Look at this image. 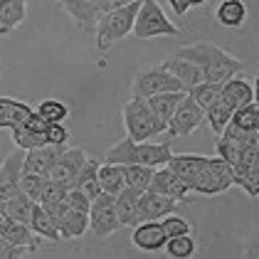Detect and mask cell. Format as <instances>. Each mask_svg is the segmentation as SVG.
Wrapping results in <instances>:
<instances>
[{"label":"cell","instance_id":"obj_1","mask_svg":"<svg viewBox=\"0 0 259 259\" xmlns=\"http://www.w3.org/2000/svg\"><path fill=\"white\" fill-rule=\"evenodd\" d=\"M176 57L195 62L200 69H202V77L205 81H215L222 84L230 77L239 74L244 69V62H239L237 57L227 55L225 50H220L218 45H210V42H198V45H185L180 47L178 52H173Z\"/></svg>","mask_w":259,"mask_h":259},{"label":"cell","instance_id":"obj_2","mask_svg":"<svg viewBox=\"0 0 259 259\" xmlns=\"http://www.w3.org/2000/svg\"><path fill=\"white\" fill-rule=\"evenodd\" d=\"M170 141H173L170 136L163 141H134L126 136L123 141H119L116 146H111L104 153V163H121V165L139 163V165L160 168L173 156L170 153Z\"/></svg>","mask_w":259,"mask_h":259},{"label":"cell","instance_id":"obj_3","mask_svg":"<svg viewBox=\"0 0 259 259\" xmlns=\"http://www.w3.org/2000/svg\"><path fill=\"white\" fill-rule=\"evenodd\" d=\"M121 116H123V126H126L128 139L134 141H151L158 134H165V128H168L165 121H160L151 111L148 101L141 99V97H134L131 101H126L123 109H121Z\"/></svg>","mask_w":259,"mask_h":259},{"label":"cell","instance_id":"obj_4","mask_svg":"<svg viewBox=\"0 0 259 259\" xmlns=\"http://www.w3.org/2000/svg\"><path fill=\"white\" fill-rule=\"evenodd\" d=\"M139 8L141 0H134L128 5H121V8L104 13L97 20V47H99V52H106L114 42L123 40L134 30V20L139 15Z\"/></svg>","mask_w":259,"mask_h":259},{"label":"cell","instance_id":"obj_5","mask_svg":"<svg viewBox=\"0 0 259 259\" xmlns=\"http://www.w3.org/2000/svg\"><path fill=\"white\" fill-rule=\"evenodd\" d=\"M136 40H153V37H178V27L168 20V15L163 13L156 0H141L139 15L134 20Z\"/></svg>","mask_w":259,"mask_h":259},{"label":"cell","instance_id":"obj_6","mask_svg":"<svg viewBox=\"0 0 259 259\" xmlns=\"http://www.w3.org/2000/svg\"><path fill=\"white\" fill-rule=\"evenodd\" d=\"M232 183V165L222 158H207V163L200 168L198 178L193 180L190 190L193 193H200V195H218V193H225Z\"/></svg>","mask_w":259,"mask_h":259},{"label":"cell","instance_id":"obj_7","mask_svg":"<svg viewBox=\"0 0 259 259\" xmlns=\"http://www.w3.org/2000/svg\"><path fill=\"white\" fill-rule=\"evenodd\" d=\"M131 92H134V97L148 99V97L160 94V92H185V89H183V84L163 64H156V67H148V69H143V72H139L134 77Z\"/></svg>","mask_w":259,"mask_h":259},{"label":"cell","instance_id":"obj_8","mask_svg":"<svg viewBox=\"0 0 259 259\" xmlns=\"http://www.w3.org/2000/svg\"><path fill=\"white\" fill-rule=\"evenodd\" d=\"M89 227L97 237H109L114 232H119L121 220L116 212V195L111 193H104L101 190L97 198L92 200V207H89Z\"/></svg>","mask_w":259,"mask_h":259},{"label":"cell","instance_id":"obj_9","mask_svg":"<svg viewBox=\"0 0 259 259\" xmlns=\"http://www.w3.org/2000/svg\"><path fill=\"white\" fill-rule=\"evenodd\" d=\"M205 123V109L198 106L195 101L190 99L188 94L180 99V104L176 106V111L168 119V136H190L193 131H198L200 126Z\"/></svg>","mask_w":259,"mask_h":259},{"label":"cell","instance_id":"obj_10","mask_svg":"<svg viewBox=\"0 0 259 259\" xmlns=\"http://www.w3.org/2000/svg\"><path fill=\"white\" fill-rule=\"evenodd\" d=\"M60 5L74 18L81 30H92L101 15L111 10L109 0H60Z\"/></svg>","mask_w":259,"mask_h":259},{"label":"cell","instance_id":"obj_11","mask_svg":"<svg viewBox=\"0 0 259 259\" xmlns=\"http://www.w3.org/2000/svg\"><path fill=\"white\" fill-rule=\"evenodd\" d=\"M67 143L55 146V143H45L37 148L25 151V160H22V173H40V176H50V170L55 168V163L60 160L64 153Z\"/></svg>","mask_w":259,"mask_h":259},{"label":"cell","instance_id":"obj_12","mask_svg":"<svg viewBox=\"0 0 259 259\" xmlns=\"http://www.w3.org/2000/svg\"><path fill=\"white\" fill-rule=\"evenodd\" d=\"M146 190H156V193L176 200V202H190V200H193V198H188V195H190V188H188L168 165H160V168L153 170V178H151Z\"/></svg>","mask_w":259,"mask_h":259},{"label":"cell","instance_id":"obj_13","mask_svg":"<svg viewBox=\"0 0 259 259\" xmlns=\"http://www.w3.org/2000/svg\"><path fill=\"white\" fill-rule=\"evenodd\" d=\"M22 160L25 151L15 146V151H10L3 165H0V198L8 200L20 190V176H22Z\"/></svg>","mask_w":259,"mask_h":259},{"label":"cell","instance_id":"obj_14","mask_svg":"<svg viewBox=\"0 0 259 259\" xmlns=\"http://www.w3.org/2000/svg\"><path fill=\"white\" fill-rule=\"evenodd\" d=\"M168 235L160 227V220H141L139 225H134V235H131V244L139 247L143 252H158L165 247Z\"/></svg>","mask_w":259,"mask_h":259},{"label":"cell","instance_id":"obj_15","mask_svg":"<svg viewBox=\"0 0 259 259\" xmlns=\"http://www.w3.org/2000/svg\"><path fill=\"white\" fill-rule=\"evenodd\" d=\"M178 212V205L176 200L165 198L156 190H143L139 200V222L141 220H160L165 215H173Z\"/></svg>","mask_w":259,"mask_h":259},{"label":"cell","instance_id":"obj_16","mask_svg":"<svg viewBox=\"0 0 259 259\" xmlns=\"http://www.w3.org/2000/svg\"><path fill=\"white\" fill-rule=\"evenodd\" d=\"M220 99L225 101L232 111L239 109V106H247V104L257 101L254 99V87H252L247 79L237 77V74L220 84Z\"/></svg>","mask_w":259,"mask_h":259},{"label":"cell","instance_id":"obj_17","mask_svg":"<svg viewBox=\"0 0 259 259\" xmlns=\"http://www.w3.org/2000/svg\"><path fill=\"white\" fill-rule=\"evenodd\" d=\"M87 163V153L81 148H64V153L60 160L55 163V168L50 170V178L60 180L62 185H72V180L77 178V173L81 170V165Z\"/></svg>","mask_w":259,"mask_h":259},{"label":"cell","instance_id":"obj_18","mask_svg":"<svg viewBox=\"0 0 259 259\" xmlns=\"http://www.w3.org/2000/svg\"><path fill=\"white\" fill-rule=\"evenodd\" d=\"M176 79L183 84V89L185 92H190L195 84H200V81H205V77H202V69H200L195 62H190V60H183V57H176V55H170L168 60H163L160 62Z\"/></svg>","mask_w":259,"mask_h":259},{"label":"cell","instance_id":"obj_19","mask_svg":"<svg viewBox=\"0 0 259 259\" xmlns=\"http://www.w3.org/2000/svg\"><path fill=\"white\" fill-rule=\"evenodd\" d=\"M0 237H5L8 242L18 244V247L27 249V252H35V249H37V235L32 232L30 225H25V222H20V220H13V218L3 220Z\"/></svg>","mask_w":259,"mask_h":259},{"label":"cell","instance_id":"obj_20","mask_svg":"<svg viewBox=\"0 0 259 259\" xmlns=\"http://www.w3.org/2000/svg\"><path fill=\"white\" fill-rule=\"evenodd\" d=\"M32 111L35 109L25 101L13 99V97H0V128H10V131L18 128L27 121Z\"/></svg>","mask_w":259,"mask_h":259},{"label":"cell","instance_id":"obj_21","mask_svg":"<svg viewBox=\"0 0 259 259\" xmlns=\"http://www.w3.org/2000/svg\"><path fill=\"white\" fill-rule=\"evenodd\" d=\"M207 163V156H195V153H180V156H170L168 158V168L178 176L188 188L193 185V180L198 178V173H200V168Z\"/></svg>","mask_w":259,"mask_h":259},{"label":"cell","instance_id":"obj_22","mask_svg":"<svg viewBox=\"0 0 259 259\" xmlns=\"http://www.w3.org/2000/svg\"><path fill=\"white\" fill-rule=\"evenodd\" d=\"M27 18V0H0V35L13 32Z\"/></svg>","mask_w":259,"mask_h":259},{"label":"cell","instance_id":"obj_23","mask_svg":"<svg viewBox=\"0 0 259 259\" xmlns=\"http://www.w3.org/2000/svg\"><path fill=\"white\" fill-rule=\"evenodd\" d=\"M69 188H77V190H81L87 198H97L101 193L99 188V160L94 158H87V163L81 165V170L77 173V178L72 180V185Z\"/></svg>","mask_w":259,"mask_h":259},{"label":"cell","instance_id":"obj_24","mask_svg":"<svg viewBox=\"0 0 259 259\" xmlns=\"http://www.w3.org/2000/svg\"><path fill=\"white\" fill-rule=\"evenodd\" d=\"M215 18L222 27H242L247 20V5L242 0H220Z\"/></svg>","mask_w":259,"mask_h":259},{"label":"cell","instance_id":"obj_25","mask_svg":"<svg viewBox=\"0 0 259 259\" xmlns=\"http://www.w3.org/2000/svg\"><path fill=\"white\" fill-rule=\"evenodd\" d=\"M139 200L141 193L131 190V188H123L119 195H116V212H119L121 225H139Z\"/></svg>","mask_w":259,"mask_h":259},{"label":"cell","instance_id":"obj_26","mask_svg":"<svg viewBox=\"0 0 259 259\" xmlns=\"http://www.w3.org/2000/svg\"><path fill=\"white\" fill-rule=\"evenodd\" d=\"M232 183H237L239 188L249 195V198H257L259 193V163H235L232 165Z\"/></svg>","mask_w":259,"mask_h":259},{"label":"cell","instance_id":"obj_27","mask_svg":"<svg viewBox=\"0 0 259 259\" xmlns=\"http://www.w3.org/2000/svg\"><path fill=\"white\" fill-rule=\"evenodd\" d=\"M99 188L104 193H111V195H119L126 188L121 163H99Z\"/></svg>","mask_w":259,"mask_h":259},{"label":"cell","instance_id":"obj_28","mask_svg":"<svg viewBox=\"0 0 259 259\" xmlns=\"http://www.w3.org/2000/svg\"><path fill=\"white\" fill-rule=\"evenodd\" d=\"M183 97H185V92H160V94L148 97L146 101H148L151 111H153L160 121H165V126H168V119H170V114L176 111V106L180 104Z\"/></svg>","mask_w":259,"mask_h":259},{"label":"cell","instance_id":"obj_29","mask_svg":"<svg viewBox=\"0 0 259 259\" xmlns=\"http://www.w3.org/2000/svg\"><path fill=\"white\" fill-rule=\"evenodd\" d=\"M30 227H32V232H35L37 237H47V239H52V242H60V239H62L57 222L50 218V212L42 207L40 202H37V205H35V210H32Z\"/></svg>","mask_w":259,"mask_h":259},{"label":"cell","instance_id":"obj_30","mask_svg":"<svg viewBox=\"0 0 259 259\" xmlns=\"http://www.w3.org/2000/svg\"><path fill=\"white\" fill-rule=\"evenodd\" d=\"M35 200L30 195H25L22 190H18L13 198L5 200V218H13V220H20L25 225H30L32 220V210H35Z\"/></svg>","mask_w":259,"mask_h":259},{"label":"cell","instance_id":"obj_31","mask_svg":"<svg viewBox=\"0 0 259 259\" xmlns=\"http://www.w3.org/2000/svg\"><path fill=\"white\" fill-rule=\"evenodd\" d=\"M89 227V212H81V210H72L67 205V215L60 225V235L62 239H77L87 232Z\"/></svg>","mask_w":259,"mask_h":259},{"label":"cell","instance_id":"obj_32","mask_svg":"<svg viewBox=\"0 0 259 259\" xmlns=\"http://www.w3.org/2000/svg\"><path fill=\"white\" fill-rule=\"evenodd\" d=\"M153 170L151 165H139V163H128L123 165V178H126V188L136 190V193H143L148 188V183L153 178Z\"/></svg>","mask_w":259,"mask_h":259},{"label":"cell","instance_id":"obj_33","mask_svg":"<svg viewBox=\"0 0 259 259\" xmlns=\"http://www.w3.org/2000/svg\"><path fill=\"white\" fill-rule=\"evenodd\" d=\"M230 116H232V109L225 104L222 99L212 101L207 109H205V123L212 128V134H222V128L230 123Z\"/></svg>","mask_w":259,"mask_h":259},{"label":"cell","instance_id":"obj_34","mask_svg":"<svg viewBox=\"0 0 259 259\" xmlns=\"http://www.w3.org/2000/svg\"><path fill=\"white\" fill-rule=\"evenodd\" d=\"M230 123L237 126V128H242V131H259V106H257V101L235 109L232 116H230Z\"/></svg>","mask_w":259,"mask_h":259},{"label":"cell","instance_id":"obj_35","mask_svg":"<svg viewBox=\"0 0 259 259\" xmlns=\"http://www.w3.org/2000/svg\"><path fill=\"white\" fill-rule=\"evenodd\" d=\"M47 123H64V119L69 116V106L62 99H42L40 106L35 109Z\"/></svg>","mask_w":259,"mask_h":259},{"label":"cell","instance_id":"obj_36","mask_svg":"<svg viewBox=\"0 0 259 259\" xmlns=\"http://www.w3.org/2000/svg\"><path fill=\"white\" fill-rule=\"evenodd\" d=\"M195 249H198V244H195V239L190 237V232H188V235L168 237V242H165V252H168L170 257H178V259L193 257Z\"/></svg>","mask_w":259,"mask_h":259},{"label":"cell","instance_id":"obj_37","mask_svg":"<svg viewBox=\"0 0 259 259\" xmlns=\"http://www.w3.org/2000/svg\"><path fill=\"white\" fill-rule=\"evenodd\" d=\"M188 97L195 101L198 106L207 109L212 101L220 99V84H215V81H200V84H195V87L188 92Z\"/></svg>","mask_w":259,"mask_h":259},{"label":"cell","instance_id":"obj_38","mask_svg":"<svg viewBox=\"0 0 259 259\" xmlns=\"http://www.w3.org/2000/svg\"><path fill=\"white\" fill-rule=\"evenodd\" d=\"M13 141H15V146L22 148V151H30V148H37V146H45V143H47L45 134L30 131L27 126H18V128H13Z\"/></svg>","mask_w":259,"mask_h":259},{"label":"cell","instance_id":"obj_39","mask_svg":"<svg viewBox=\"0 0 259 259\" xmlns=\"http://www.w3.org/2000/svg\"><path fill=\"white\" fill-rule=\"evenodd\" d=\"M64 195H67V185H62L60 180L55 178H45V183H42V193H40V205H45V202H55V200H64Z\"/></svg>","mask_w":259,"mask_h":259},{"label":"cell","instance_id":"obj_40","mask_svg":"<svg viewBox=\"0 0 259 259\" xmlns=\"http://www.w3.org/2000/svg\"><path fill=\"white\" fill-rule=\"evenodd\" d=\"M45 178H47V176H40V173H22V176H20V190L37 202V200H40L42 183H45Z\"/></svg>","mask_w":259,"mask_h":259},{"label":"cell","instance_id":"obj_41","mask_svg":"<svg viewBox=\"0 0 259 259\" xmlns=\"http://www.w3.org/2000/svg\"><path fill=\"white\" fill-rule=\"evenodd\" d=\"M160 227L165 230V235H168V237H176V235H188V232H190V225L180 218L178 212L160 218Z\"/></svg>","mask_w":259,"mask_h":259},{"label":"cell","instance_id":"obj_42","mask_svg":"<svg viewBox=\"0 0 259 259\" xmlns=\"http://www.w3.org/2000/svg\"><path fill=\"white\" fill-rule=\"evenodd\" d=\"M215 148H218V158L222 160H227L230 165H235L239 160V146H235L232 141H227L225 136H218V141H215Z\"/></svg>","mask_w":259,"mask_h":259},{"label":"cell","instance_id":"obj_43","mask_svg":"<svg viewBox=\"0 0 259 259\" xmlns=\"http://www.w3.org/2000/svg\"><path fill=\"white\" fill-rule=\"evenodd\" d=\"M64 202H67L72 210H81V212H89V207H92V198H87V195H84L81 190H77V188H67Z\"/></svg>","mask_w":259,"mask_h":259},{"label":"cell","instance_id":"obj_44","mask_svg":"<svg viewBox=\"0 0 259 259\" xmlns=\"http://www.w3.org/2000/svg\"><path fill=\"white\" fill-rule=\"evenodd\" d=\"M45 139H47V143L62 146V143H67V139H69V131H67L64 123H47V128H45Z\"/></svg>","mask_w":259,"mask_h":259},{"label":"cell","instance_id":"obj_45","mask_svg":"<svg viewBox=\"0 0 259 259\" xmlns=\"http://www.w3.org/2000/svg\"><path fill=\"white\" fill-rule=\"evenodd\" d=\"M47 212H50V218L57 222V227L62 225V220H64V215H67V202L64 200H55V202H45L42 205Z\"/></svg>","mask_w":259,"mask_h":259},{"label":"cell","instance_id":"obj_46","mask_svg":"<svg viewBox=\"0 0 259 259\" xmlns=\"http://www.w3.org/2000/svg\"><path fill=\"white\" fill-rule=\"evenodd\" d=\"M27 249H22L18 244H13V242H8L5 237H0V259H10V257H22Z\"/></svg>","mask_w":259,"mask_h":259},{"label":"cell","instance_id":"obj_47","mask_svg":"<svg viewBox=\"0 0 259 259\" xmlns=\"http://www.w3.org/2000/svg\"><path fill=\"white\" fill-rule=\"evenodd\" d=\"M22 126H27L30 131H37V134H45V128H47V121L42 119L37 111H32L30 116H27V121L22 123Z\"/></svg>","mask_w":259,"mask_h":259},{"label":"cell","instance_id":"obj_48","mask_svg":"<svg viewBox=\"0 0 259 259\" xmlns=\"http://www.w3.org/2000/svg\"><path fill=\"white\" fill-rule=\"evenodd\" d=\"M170 3V10L176 13V15H185L190 8H188V0H168Z\"/></svg>","mask_w":259,"mask_h":259},{"label":"cell","instance_id":"obj_49","mask_svg":"<svg viewBox=\"0 0 259 259\" xmlns=\"http://www.w3.org/2000/svg\"><path fill=\"white\" fill-rule=\"evenodd\" d=\"M207 0H188V8H200V5H205Z\"/></svg>","mask_w":259,"mask_h":259},{"label":"cell","instance_id":"obj_50","mask_svg":"<svg viewBox=\"0 0 259 259\" xmlns=\"http://www.w3.org/2000/svg\"><path fill=\"white\" fill-rule=\"evenodd\" d=\"M0 215H5V200L0 198Z\"/></svg>","mask_w":259,"mask_h":259},{"label":"cell","instance_id":"obj_51","mask_svg":"<svg viewBox=\"0 0 259 259\" xmlns=\"http://www.w3.org/2000/svg\"><path fill=\"white\" fill-rule=\"evenodd\" d=\"M3 220H5V215H0V227H3Z\"/></svg>","mask_w":259,"mask_h":259}]
</instances>
